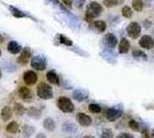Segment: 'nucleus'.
Listing matches in <instances>:
<instances>
[{"label": "nucleus", "instance_id": "37", "mask_svg": "<svg viewBox=\"0 0 154 138\" xmlns=\"http://www.w3.org/2000/svg\"><path fill=\"white\" fill-rule=\"evenodd\" d=\"M84 1H85V0H76V6L78 7V8H81V7L84 5Z\"/></svg>", "mask_w": 154, "mask_h": 138}, {"label": "nucleus", "instance_id": "38", "mask_svg": "<svg viewBox=\"0 0 154 138\" xmlns=\"http://www.w3.org/2000/svg\"><path fill=\"white\" fill-rule=\"evenodd\" d=\"M36 138H47V137H46L45 133H43V132H39V133H37Z\"/></svg>", "mask_w": 154, "mask_h": 138}, {"label": "nucleus", "instance_id": "22", "mask_svg": "<svg viewBox=\"0 0 154 138\" xmlns=\"http://www.w3.org/2000/svg\"><path fill=\"white\" fill-rule=\"evenodd\" d=\"M62 131L67 132V133H74L77 131V127L71 122H64L62 124Z\"/></svg>", "mask_w": 154, "mask_h": 138}, {"label": "nucleus", "instance_id": "35", "mask_svg": "<svg viewBox=\"0 0 154 138\" xmlns=\"http://www.w3.org/2000/svg\"><path fill=\"white\" fill-rule=\"evenodd\" d=\"M117 138H135L132 135H130V133H128V132H122V133H120L119 136H117Z\"/></svg>", "mask_w": 154, "mask_h": 138}, {"label": "nucleus", "instance_id": "9", "mask_svg": "<svg viewBox=\"0 0 154 138\" xmlns=\"http://www.w3.org/2000/svg\"><path fill=\"white\" fill-rule=\"evenodd\" d=\"M17 93H19L20 98L24 100V101H30V100H32V97H33L31 90L26 86H20Z\"/></svg>", "mask_w": 154, "mask_h": 138}, {"label": "nucleus", "instance_id": "18", "mask_svg": "<svg viewBox=\"0 0 154 138\" xmlns=\"http://www.w3.org/2000/svg\"><path fill=\"white\" fill-rule=\"evenodd\" d=\"M72 97H74V99H76L77 101H84L88 99V93L81 89H77L72 92Z\"/></svg>", "mask_w": 154, "mask_h": 138}, {"label": "nucleus", "instance_id": "26", "mask_svg": "<svg viewBox=\"0 0 154 138\" xmlns=\"http://www.w3.org/2000/svg\"><path fill=\"white\" fill-rule=\"evenodd\" d=\"M131 5H132V8L137 12H141L144 9V2L141 0H134Z\"/></svg>", "mask_w": 154, "mask_h": 138}, {"label": "nucleus", "instance_id": "5", "mask_svg": "<svg viewBox=\"0 0 154 138\" xmlns=\"http://www.w3.org/2000/svg\"><path fill=\"white\" fill-rule=\"evenodd\" d=\"M31 67L36 70H39V72H43L45 70L46 67H47V61L44 57L42 55H36L31 59Z\"/></svg>", "mask_w": 154, "mask_h": 138}, {"label": "nucleus", "instance_id": "19", "mask_svg": "<svg viewBox=\"0 0 154 138\" xmlns=\"http://www.w3.org/2000/svg\"><path fill=\"white\" fill-rule=\"evenodd\" d=\"M1 120L2 121H9L11 118H12V116H13V111L8 107V106H6V107H4L2 109H1Z\"/></svg>", "mask_w": 154, "mask_h": 138}, {"label": "nucleus", "instance_id": "29", "mask_svg": "<svg viewBox=\"0 0 154 138\" xmlns=\"http://www.w3.org/2000/svg\"><path fill=\"white\" fill-rule=\"evenodd\" d=\"M121 1L122 0H103V5L106 7H108V8H110V7L117 6Z\"/></svg>", "mask_w": 154, "mask_h": 138}, {"label": "nucleus", "instance_id": "13", "mask_svg": "<svg viewBox=\"0 0 154 138\" xmlns=\"http://www.w3.org/2000/svg\"><path fill=\"white\" fill-rule=\"evenodd\" d=\"M7 50H8V52L12 53V54H20L21 51H22V46L20 45L17 41L11 40L8 43V45H7Z\"/></svg>", "mask_w": 154, "mask_h": 138}, {"label": "nucleus", "instance_id": "32", "mask_svg": "<svg viewBox=\"0 0 154 138\" xmlns=\"http://www.w3.org/2000/svg\"><path fill=\"white\" fill-rule=\"evenodd\" d=\"M9 9L13 12V15L15 17H26V14L23 13L22 11H19V9H16V8H14V7H9Z\"/></svg>", "mask_w": 154, "mask_h": 138}, {"label": "nucleus", "instance_id": "4", "mask_svg": "<svg viewBox=\"0 0 154 138\" xmlns=\"http://www.w3.org/2000/svg\"><path fill=\"white\" fill-rule=\"evenodd\" d=\"M123 114V109L121 107H110L107 108L106 112H105V116L106 118L110 121V122H114L117 118H121V115Z\"/></svg>", "mask_w": 154, "mask_h": 138}, {"label": "nucleus", "instance_id": "27", "mask_svg": "<svg viewBox=\"0 0 154 138\" xmlns=\"http://www.w3.org/2000/svg\"><path fill=\"white\" fill-rule=\"evenodd\" d=\"M59 41H60L61 44L67 45V46L72 45V41H71V39H69L68 37H66V36H63V35H59Z\"/></svg>", "mask_w": 154, "mask_h": 138}, {"label": "nucleus", "instance_id": "10", "mask_svg": "<svg viewBox=\"0 0 154 138\" xmlns=\"http://www.w3.org/2000/svg\"><path fill=\"white\" fill-rule=\"evenodd\" d=\"M139 46L143 48H146V50H151L154 47V39L151 36L145 35L139 39Z\"/></svg>", "mask_w": 154, "mask_h": 138}, {"label": "nucleus", "instance_id": "2", "mask_svg": "<svg viewBox=\"0 0 154 138\" xmlns=\"http://www.w3.org/2000/svg\"><path fill=\"white\" fill-rule=\"evenodd\" d=\"M37 96L40 99L44 100H48V99L53 98V90L48 84H46L44 82L39 83V85L37 86Z\"/></svg>", "mask_w": 154, "mask_h": 138}, {"label": "nucleus", "instance_id": "17", "mask_svg": "<svg viewBox=\"0 0 154 138\" xmlns=\"http://www.w3.org/2000/svg\"><path fill=\"white\" fill-rule=\"evenodd\" d=\"M130 50V43L127 38H122L120 40V44H119V51L121 54H125V53L129 52Z\"/></svg>", "mask_w": 154, "mask_h": 138}, {"label": "nucleus", "instance_id": "31", "mask_svg": "<svg viewBox=\"0 0 154 138\" xmlns=\"http://www.w3.org/2000/svg\"><path fill=\"white\" fill-rule=\"evenodd\" d=\"M122 15L124 17H127V19L131 17V16H132V9L129 6H124L122 8Z\"/></svg>", "mask_w": 154, "mask_h": 138}, {"label": "nucleus", "instance_id": "3", "mask_svg": "<svg viewBox=\"0 0 154 138\" xmlns=\"http://www.w3.org/2000/svg\"><path fill=\"white\" fill-rule=\"evenodd\" d=\"M57 105H58L59 109L64 113H71L74 112V109H75V106L72 104V101L69 98H67V97H60L58 99Z\"/></svg>", "mask_w": 154, "mask_h": 138}, {"label": "nucleus", "instance_id": "34", "mask_svg": "<svg viewBox=\"0 0 154 138\" xmlns=\"http://www.w3.org/2000/svg\"><path fill=\"white\" fill-rule=\"evenodd\" d=\"M101 138H113L112 129H103V133H101Z\"/></svg>", "mask_w": 154, "mask_h": 138}, {"label": "nucleus", "instance_id": "7", "mask_svg": "<svg viewBox=\"0 0 154 138\" xmlns=\"http://www.w3.org/2000/svg\"><path fill=\"white\" fill-rule=\"evenodd\" d=\"M38 81V76L37 74L32 70H26L23 74V82L26 83V85H35Z\"/></svg>", "mask_w": 154, "mask_h": 138}, {"label": "nucleus", "instance_id": "30", "mask_svg": "<svg viewBox=\"0 0 154 138\" xmlns=\"http://www.w3.org/2000/svg\"><path fill=\"white\" fill-rule=\"evenodd\" d=\"M129 127H130V129H132L134 131H139L140 130V124L135 121V120H131V121H129Z\"/></svg>", "mask_w": 154, "mask_h": 138}, {"label": "nucleus", "instance_id": "12", "mask_svg": "<svg viewBox=\"0 0 154 138\" xmlns=\"http://www.w3.org/2000/svg\"><path fill=\"white\" fill-rule=\"evenodd\" d=\"M103 43L109 48H114L117 45V38H116L115 35H113V33H107L105 36V38H103Z\"/></svg>", "mask_w": 154, "mask_h": 138}, {"label": "nucleus", "instance_id": "25", "mask_svg": "<svg viewBox=\"0 0 154 138\" xmlns=\"http://www.w3.org/2000/svg\"><path fill=\"white\" fill-rule=\"evenodd\" d=\"M93 26H94V28H96L99 32H103V31L106 30V28H107L105 21H100V20L94 21V22H93Z\"/></svg>", "mask_w": 154, "mask_h": 138}, {"label": "nucleus", "instance_id": "24", "mask_svg": "<svg viewBox=\"0 0 154 138\" xmlns=\"http://www.w3.org/2000/svg\"><path fill=\"white\" fill-rule=\"evenodd\" d=\"M2 68H4L7 72H14L16 70V66L14 65L12 61H9V60H7V61H5V62L2 63Z\"/></svg>", "mask_w": 154, "mask_h": 138}, {"label": "nucleus", "instance_id": "8", "mask_svg": "<svg viewBox=\"0 0 154 138\" xmlns=\"http://www.w3.org/2000/svg\"><path fill=\"white\" fill-rule=\"evenodd\" d=\"M30 59H31V50L29 47L22 48V51H21L19 55V59H17V62H19L20 65L24 66V65H26L29 62Z\"/></svg>", "mask_w": 154, "mask_h": 138}, {"label": "nucleus", "instance_id": "39", "mask_svg": "<svg viewBox=\"0 0 154 138\" xmlns=\"http://www.w3.org/2000/svg\"><path fill=\"white\" fill-rule=\"evenodd\" d=\"M83 138H94L93 136H84Z\"/></svg>", "mask_w": 154, "mask_h": 138}, {"label": "nucleus", "instance_id": "36", "mask_svg": "<svg viewBox=\"0 0 154 138\" xmlns=\"http://www.w3.org/2000/svg\"><path fill=\"white\" fill-rule=\"evenodd\" d=\"M62 1H63V4L66 6H68V7L72 6V0H62Z\"/></svg>", "mask_w": 154, "mask_h": 138}, {"label": "nucleus", "instance_id": "44", "mask_svg": "<svg viewBox=\"0 0 154 138\" xmlns=\"http://www.w3.org/2000/svg\"><path fill=\"white\" fill-rule=\"evenodd\" d=\"M0 129H1V127H0Z\"/></svg>", "mask_w": 154, "mask_h": 138}, {"label": "nucleus", "instance_id": "21", "mask_svg": "<svg viewBox=\"0 0 154 138\" xmlns=\"http://www.w3.org/2000/svg\"><path fill=\"white\" fill-rule=\"evenodd\" d=\"M20 130V125L17 122H15V121H12V122H9L8 124L6 125V131L8 133H17Z\"/></svg>", "mask_w": 154, "mask_h": 138}, {"label": "nucleus", "instance_id": "33", "mask_svg": "<svg viewBox=\"0 0 154 138\" xmlns=\"http://www.w3.org/2000/svg\"><path fill=\"white\" fill-rule=\"evenodd\" d=\"M132 55H134L135 58H143V59H147V55H146L144 52L139 51V50H134V51H132Z\"/></svg>", "mask_w": 154, "mask_h": 138}, {"label": "nucleus", "instance_id": "23", "mask_svg": "<svg viewBox=\"0 0 154 138\" xmlns=\"http://www.w3.org/2000/svg\"><path fill=\"white\" fill-rule=\"evenodd\" d=\"M14 113L17 115V116H23L26 114V108L22 104H19V103H15L14 104Z\"/></svg>", "mask_w": 154, "mask_h": 138}, {"label": "nucleus", "instance_id": "28", "mask_svg": "<svg viewBox=\"0 0 154 138\" xmlns=\"http://www.w3.org/2000/svg\"><path fill=\"white\" fill-rule=\"evenodd\" d=\"M89 111L93 114H98V113L101 112V106L98 105V104H90L89 105Z\"/></svg>", "mask_w": 154, "mask_h": 138}, {"label": "nucleus", "instance_id": "15", "mask_svg": "<svg viewBox=\"0 0 154 138\" xmlns=\"http://www.w3.org/2000/svg\"><path fill=\"white\" fill-rule=\"evenodd\" d=\"M46 78L47 81L52 83V84H55V85H59L60 84V78H59L58 74L54 72V70H50L46 74Z\"/></svg>", "mask_w": 154, "mask_h": 138}, {"label": "nucleus", "instance_id": "40", "mask_svg": "<svg viewBox=\"0 0 154 138\" xmlns=\"http://www.w3.org/2000/svg\"><path fill=\"white\" fill-rule=\"evenodd\" d=\"M1 75H2V72H1V69H0V78H1Z\"/></svg>", "mask_w": 154, "mask_h": 138}, {"label": "nucleus", "instance_id": "20", "mask_svg": "<svg viewBox=\"0 0 154 138\" xmlns=\"http://www.w3.org/2000/svg\"><path fill=\"white\" fill-rule=\"evenodd\" d=\"M43 127L45 128L47 131H54L55 130V122L52 118H46L43 122Z\"/></svg>", "mask_w": 154, "mask_h": 138}, {"label": "nucleus", "instance_id": "41", "mask_svg": "<svg viewBox=\"0 0 154 138\" xmlns=\"http://www.w3.org/2000/svg\"><path fill=\"white\" fill-rule=\"evenodd\" d=\"M0 57H1V50H0Z\"/></svg>", "mask_w": 154, "mask_h": 138}, {"label": "nucleus", "instance_id": "43", "mask_svg": "<svg viewBox=\"0 0 154 138\" xmlns=\"http://www.w3.org/2000/svg\"><path fill=\"white\" fill-rule=\"evenodd\" d=\"M66 138H71V137H66Z\"/></svg>", "mask_w": 154, "mask_h": 138}, {"label": "nucleus", "instance_id": "16", "mask_svg": "<svg viewBox=\"0 0 154 138\" xmlns=\"http://www.w3.org/2000/svg\"><path fill=\"white\" fill-rule=\"evenodd\" d=\"M35 132H36V128L30 124L23 125L22 128V136L24 138H30Z\"/></svg>", "mask_w": 154, "mask_h": 138}, {"label": "nucleus", "instance_id": "14", "mask_svg": "<svg viewBox=\"0 0 154 138\" xmlns=\"http://www.w3.org/2000/svg\"><path fill=\"white\" fill-rule=\"evenodd\" d=\"M26 113L29 118H33V120H38L42 118V111L37 107H30V108L26 109Z\"/></svg>", "mask_w": 154, "mask_h": 138}, {"label": "nucleus", "instance_id": "6", "mask_svg": "<svg viewBox=\"0 0 154 138\" xmlns=\"http://www.w3.org/2000/svg\"><path fill=\"white\" fill-rule=\"evenodd\" d=\"M141 31L140 26L137 22H131L128 26H127V33L129 35V37H131L132 39H136L139 37Z\"/></svg>", "mask_w": 154, "mask_h": 138}, {"label": "nucleus", "instance_id": "1", "mask_svg": "<svg viewBox=\"0 0 154 138\" xmlns=\"http://www.w3.org/2000/svg\"><path fill=\"white\" fill-rule=\"evenodd\" d=\"M101 13H103V6L100 4H98L97 1H92L88 7V11L85 14V20L92 21L94 17L99 16Z\"/></svg>", "mask_w": 154, "mask_h": 138}, {"label": "nucleus", "instance_id": "42", "mask_svg": "<svg viewBox=\"0 0 154 138\" xmlns=\"http://www.w3.org/2000/svg\"><path fill=\"white\" fill-rule=\"evenodd\" d=\"M0 40H1V35H0Z\"/></svg>", "mask_w": 154, "mask_h": 138}, {"label": "nucleus", "instance_id": "11", "mask_svg": "<svg viewBox=\"0 0 154 138\" xmlns=\"http://www.w3.org/2000/svg\"><path fill=\"white\" fill-rule=\"evenodd\" d=\"M76 118L77 122L81 125H83V127H89V125L92 124V118L89 115H86L85 113H78Z\"/></svg>", "mask_w": 154, "mask_h": 138}]
</instances>
